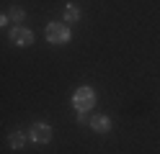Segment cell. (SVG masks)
I'll use <instances>...</instances> for the list:
<instances>
[{"label": "cell", "instance_id": "cell-2", "mask_svg": "<svg viewBox=\"0 0 160 154\" xmlns=\"http://www.w3.org/2000/svg\"><path fill=\"white\" fill-rule=\"evenodd\" d=\"M47 41L49 44H67L70 41V28L65 23H49L47 26Z\"/></svg>", "mask_w": 160, "mask_h": 154}, {"label": "cell", "instance_id": "cell-3", "mask_svg": "<svg viewBox=\"0 0 160 154\" xmlns=\"http://www.w3.org/2000/svg\"><path fill=\"white\" fill-rule=\"evenodd\" d=\"M28 139H31L34 144H47L49 139H52V126H47V123H34Z\"/></svg>", "mask_w": 160, "mask_h": 154}, {"label": "cell", "instance_id": "cell-6", "mask_svg": "<svg viewBox=\"0 0 160 154\" xmlns=\"http://www.w3.org/2000/svg\"><path fill=\"white\" fill-rule=\"evenodd\" d=\"M62 16H65L67 23H75V21H80V8L70 3V5H65V13H62Z\"/></svg>", "mask_w": 160, "mask_h": 154}, {"label": "cell", "instance_id": "cell-7", "mask_svg": "<svg viewBox=\"0 0 160 154\" xmlns=\"http://www.w3.org/2000/svg\"><path fill=\"white\" fill-rule=\"evenodd\" d=\"M23 144H26V136L21 131H13L11 136H8V147H11V149H21Z\"/></svg>", "mask_w": 160, "mask_h": 154}, {"label": "cell", "instance_id": "cell-1", "mask_svg": "<svg viewBox=\"0 0 160 154\" xmlns=\"http://www.w3.org/2000/svg\"><path fill=\"white\" fill-rule=\"evenodd\" d=\"M72 105H75V110L78 113H88L93 105H96V92H93V87H78L75 90V95H72Z\"/></svg>", "mask_w": 160, "mask_h": 154}, {"label": "cell", "instance_id": "cell-8", "mask_svg": "<svg viewBox=\"0 0 160 154\" xmlns=\"http://www.w3.org/2000/svg\"><path fill=\"white\" fill-rule=\"evenodd\" d=\"M8 18H11V21H18V23H21V21L26 18V13H23V8H18V5H13L11 10H8Z\"/></svg>", "mask_w": 160, "mask_h": 154}, {"label": "cell", "instance_id": "cell-5", "mask_svg": "<svg viewBox=\"0 0 160 154\" xmlns=\"http://www.w3.org/2000/svg\"><path fill=\"white\" fill-rule=\"evenodd\" d=\"M91 128L98 131V133H106L108 128H111V121H108L106 116H96V118H91Z\"/></svg>", "mask_w": 160, "mask_h": 154}, {"label": "cell", "instance_id": "cell-4", "mask_svg": "<svg viewBox=\"0 0 160 154\" xmlns=\"http://www.w3.org/2000/svg\"><path fill=\"white\" fill-rule=\"evenodd\" d=\"M11 41L16 46H31L34 44V31H28V28H13L11 31Z\"/></svg>", "mask_w": 160, "mask_h": 154}, {"label": "cell", "instance_id": "cell-10", "mask_svg": "<svg viewBox=\"0 0 160 154\" xmlns=\"http://www.w3.org/2000/svg\"><path fill=\"white\" fill-rule=\"evenodd\" d=\"M5 23H8V16H3V13H0V28H3Z\"/></svg>", "mask_w": 160, "mask_h": 154}, {"label": "cell", "instance_id": "cell-9", "mask_svg": "<svg viewBox=\"0 0 160 154\" xmlns=\"http://www.w3.org/2000/svg\"><path fill=\"white\" fill-rule=\"evenodd\" d=\"M78 121H80V123H91V118H88L85 113H78Z\"/></svg>", "mask_w": 160, "mask_h": 154}]
</instances>
